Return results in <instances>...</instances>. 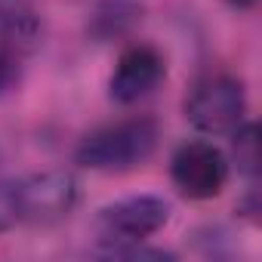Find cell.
<instances>
[{
    "instance_id": "cell-1",
    "label": "cell",
    "mask_w": 262,
    "mask_h": 262,
    "mask_svg": "<svg viewBox=\"0 0 262 262\" xmlns=\"http://www.w3.org/2000/svg\"><path fill=\"white\" fill-rule=\"evenodd\" d=\"M158 148V123L148 117H126L99 126L77 145V164L96 173H126L145 164Z\"/></svg>"
},
{
    "instance_id": "cell-2",
    "label": "cell",
    "mask_w": 262,
    "mask_h": 262,
    "mask_svg": "<svg viewBox=\"0 0 262 262\" xmlns=\"http://www.w3.org/2000/svg\"><path fill=\"white\" fill-rule=\"evenodd\" d=\"M247 114V96L244 83L231 74H207L201 77L188 99H185V117L194 129L207 136H228L244 123Z\"/></svg>"
},
{
    "instance_id": "cell-3",
    "label": "cell",
    "mask_w": 262,
    "mask_h": 262,
    "mask_svg": "<svg viewBox=\"0 0 262 262\" xmlns=\"http://www.w3.org/2000/svg\"><path fill=\"white\" fill-rule=\"evenodd\" d=\"M10 194H13L16 222L50 225L74 210L77 182L65 170H47V173H34L22 182H13Z\"/></svg>"
},
{
    "instance_id": "cell-4",
    "label": "cell",
    "mask_w": 262,
    "mask_h": 262,
    "mask_svg": "<svg viewBox=\"0 0 262 262\" xmlns=\"http://www.w3.org/2000/svg\"><path fill=\"white\" fill-rule=\"evenodd\" d=\"M170 176L179 194H185L188 201H210L222 194L228 182V161L213 142L194 139L176 148L170 161Z\"/></svg>"
},
{
    "instance_id": "cell-5",
    "label": "cell",
    "mask_w": 262,
    "mask_h": 262,
    "mask_svg": "<svg viewBox=\"0 0 262 262\" xmlns=\"http://www.w3.org/2000/svg\"><path fill=\"white\" fill-rule=\"evenodd\" d=\"M170 219V204L155 194H133L99 210L102 237L111 244H139L161 231Z\"/></svg>"
},
{
    "instance_id": "cell-6",
    "label": "cell",
    "mask_w": 262,
    "mask_h": 262,
    "mask_svg": "<svg viewBox=\"0 0 262 262\" xmlns=\"http://www.w3.org/2000/svg\"><path fill=\"white\" fill-rule=\"evenodd\" d=\"M164 56L155 50V47H145V43H136L120 53L117 65H114V74L108 80V93L117 105H133L139 99H145L161 80H164Z\"/></svg>"
},
{
    "instance_id": "cell-7",
    "label": "cell",
    "mask_w": 262,
    "mask_h": 262,
    "mask_svg": "<svg viewBox=\"0 0 262 262\" xmlns=\"http://www.w3.org/2000/svg\"><path fill=\"white\" fill-rule=\"evenodd\" d=\"M37 34H40V25L31 10H25L19 4L0 7V47L22 56L37 43Z\"/></svg>"
},
{
    "instance_id": "cell-8",
    "label": "cell",
    "mask_w": 262,
    "mask_h": 262,
    "mask_svg": "<svg viewBox=\"0 0 262 262\" xmlns=\"http://www.w3.org/2000/svg\"><path fill=\"white\" fill-rule=\"evenodd\" d=\"M234 151H237V167L247 176H256V170H259V139H256L253 123L234 129Z\"/></svg>"
},
{
    "instance_id": "cell-9",
    "label": "cell",
    "mask_w": 262,
    "mask_h": 262,
    "mask_svg": "<svg viewBox=\"0 0 262 262\" xmlns=\"http://www.w3.org/2000/svg\"><path fill=\"white\" fill-rule=\"evenodd\" d=\"M19 59H22L19 53L0 47V96L10 93L19 83Z\"/></svg>"
},
{
    "instance_id": "cell-10",
    "label": "cell",
    "mask_w": 262,
    "mask_h": 262,
    "mask_svg": "<svg viewBox=\"0 0 262 262\" xmlns=\"http://www.w3.org/2000/svg\"><path fill=\"white\" fill-rule=\"evenodd\" d=\"M16 225V210H13V194L10 185H0V231Z\"/></svg>"
},
{
    "instance_id": "cell-11",
    "label": "cell",
    "mask_w": 262,
    "mask_h": 262,
    "mask_svg": "<svg viewBox=\"0 0 262 262\" xmlns=\"http://www.w3.org/2000/svg\"><path fill=\"white\" fill-rule=\"evenodd\" d=\"M231 4H234L237 10H250V7H256V0H231Z\"/></svg>"
}]
</instances>
